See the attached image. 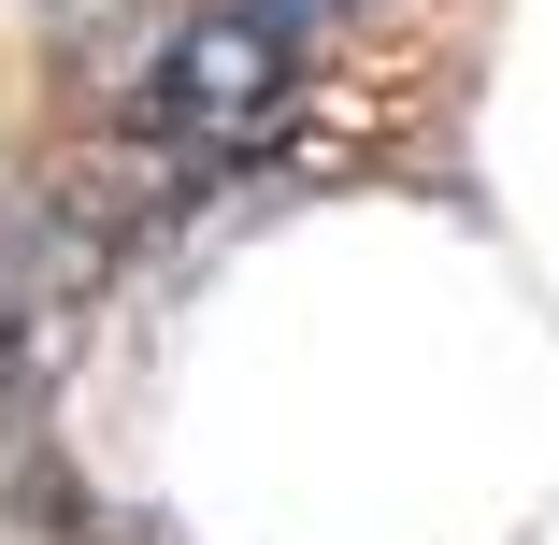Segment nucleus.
I'll list each match as a JSON object with an SVG mask.
<instances>
[{"instance_id": "nucleus-1", "label": "nucleus", "mask_w": 559, "mask_h": 545, "mask_svg": "<svg viewBox=\"0 0 559 545\" xmlns=\"http://www.w3.org/2000/svg\"><path fill=\"white\" fill-rule=\"evenodd\" d=\"M301 72H316V0H201L144 72V130L201 173H230L287 130Z\"/></svg>"}, {"instance_id": "nucleus-2", "label": "nucleus", "mask_w": 559, "mask_h": 545, "mask_svg": "<svg viewBox=\"0 0 559 545\" xmlns=\"http://www.w3.org/2000/svg\"><path fill=\"white\" fill-rule=\"evenodd\" d=\"M316 15H345V0H316Z\"/></svg>"}]
</instances>
